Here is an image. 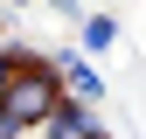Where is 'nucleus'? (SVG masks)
I'll list each match as a JSON object with an SVG mask.
<instances>
[{
  "mask_svg": "<svg viewBox=\"0 0 146 139\" xmlns=\"http://www.w3.org/2000/svg\"><path fill=\"white\" fill-rule=\"evenodd\" d=\"M49 139H104V125H98V111L90 104H56V118H49Z\"/></svg>",
  "mask_w": 146,
  "mask_h": 139,
  "instance_id": "nucleus-2",
  "label": "nucleus"
},
{
  "mask_svg": "<svg viewBox=\"0 0 146 139\" xmlns=\"http://www.w3.org/2000/svg\"><path fill=\"white\" fill-rule=\"evenodd\" d=\"M0 139H21V132H14V125H7V118H0Z\"/></svg>",
  "mask_w": 146,
  "mask_h": 139,
  "instance_id": "nucleus-6",
  "label": "nucleus"
},
{
  "mask_svg": "<svg viewBox=\"0 0 146 139\" xmlns=\"http://www.w3.org/2000/svg\"><path fill=\"white\" fill-rule=\"evenodd\" d=\"M111 42H118V21H111V14H84V21H77V56H104Z\"/></svg>",
  "mask_w": 146,
  "mask_h": 139,
  "instance_id": "nucleus-4",
  "label": "nucleus"
},
{
  "mask_svg": "<svg viewBox=\"0 0 146 139\" xmlns=\"http://www.w3.org/2000/svg\"><path fill=\"white\" fill-rule=\"evenodd\" d=\"M28 63H42V49H28L21 35H0V97L14 91V77H21Z\"/></svg>",
  "mask_w": 146,
  "mask_h": 139,
  "instance_id": "nucleus-3",
  "label": "nucleus"
},
{
  "mask_svg": "<svg viewBox=\"0 0 146 139\" xmlns=\"http://www.w3.org/2000/svg\"><path fill=\"white\" fill-rule=\"evenodd\" d=\"M56 14H70V21H84V0H49Z\"/></svg>",
  "mask_w": 146,
  "mask_h": 139,
  "instance_id": "nucleus-5",
  "label": "nucleus"
},
{
  "mask_svg": "<svg viewBox=\"0 0 146 139\" xmlns=\"http://www.w3.org/2000/svg\"><path fill=\"white\" fill-rule=\"evenodd\" d=\"M7 7H28V0H7Z\"/></svg>",
  "mask_w": 146,
  "mask_h": 139,
  "instance_id": "nucleus-7",
  "label": "nucleus"
},
{
  "mask_svg": "<svg viewBox=\"0 0 146 139\" xmlns=\"http://www.w3.org/2000/svg\"><path fill=\"white\" fill-rule=\"evenodd\" d=\"M56 104H63L56 70H49V63H28L21 77H14V91L0 97V118H7L14 132H28V125H49V118H56Z\"/></svg>",
  "mask_w": 146,
  "mask_h": 139,
  "instance_id": "nucleus-1",
  "label": "nucleus"
}]
</instances>
